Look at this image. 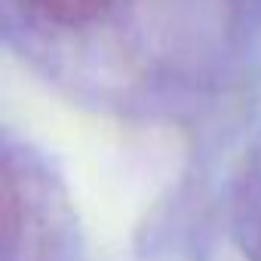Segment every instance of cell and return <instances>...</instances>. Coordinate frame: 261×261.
Returning a JSON list of instances; mask_svg holds the SVG:
<instances>
[{
  "mask_svg": "<svg viewBox=\"0 0 261 261\" xmlns=\"http://www.w3.org/2000/svg\"><path fill=\"white\" fill-rule=\"evenodd\" d=\"M108 4L111 0H25L28 10H34L37 16L62 28H77V25L92 22L95 16L108 10Z\"/></svg>",
  "mask_w": 261,
  "mask_h": 261,
  "instance_id": "obj_1",
  "label": "cell"
},
{
  "mask_svg": "<svg viewBox=\"0 0 261 261\" xmlns=\"http://www.w3.org/2000/svg\"><path fill=\"white\" fill-rule=\"evenodd\" d=\"M258 252H261V240H258Z\"/></svg>",
  "mask_w": 261,
  "mask_h": 261,
  "instance_id": "obj_2",
  "label": "cell"
}]
</instances>
